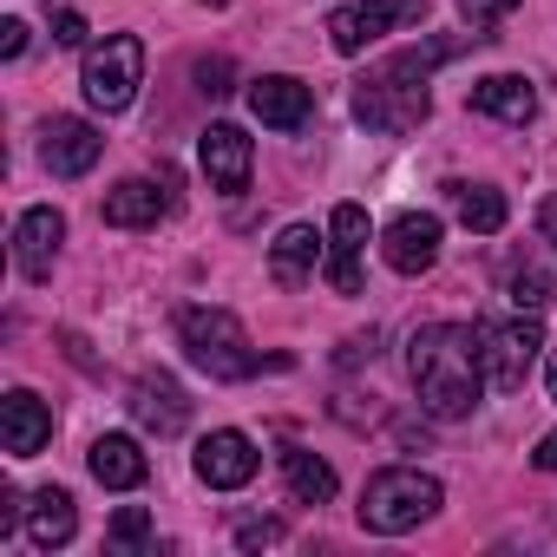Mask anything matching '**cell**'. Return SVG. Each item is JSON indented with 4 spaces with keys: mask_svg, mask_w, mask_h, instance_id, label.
Listing matches in <instances>:
<instances>
[{
    "mask_svg": "<svg viewBox=\"0 0 557 557\" xmlns=\"http://www.w3.org/2000/svg\"><path fill=\"white\" fill-rule=\"evenodd\" d=\"M190 466H197V479H203L210 492H243L262 459H256V440H249V433L216 426L210 440H197V459H190Z\"/></svg>",
    "mask_w": 557,
    "mask_h": 557,
    "instance_id": "ba28073f",
    "label": "cell"
},
{
    "mask_svg": "<svg viewBox=\"0 0 557 557\" xmlns=\"http://www.w3.org/2000/svg\"><path fill=\"white\" fill-rule=\"evenodd\" d=\"M73 531H79L73 492H60V485L34 492V505H27V537H34L40 550H60V544H73Z\"/></svg>",
    "mask_w": 557,
    "mask_h": 557,
    "instance_id": "44dd1931",
    "label": "cell"
},
{
    "mask_svg": "<svg viewBox=\"0 0 557 557\" xmlns=\"http://www.w3.org/2000/svg\"><path fill=\"white\" fill-rule=\"evenodd\" d=\"M132 420L145 426V433H158V440H171V433H184V420H190V400H184V387L177 381H164V374H145L138 387H132Z\"/></svg>",
    "mask_w": 557,
    "mask_h": 557,
    "instance_id": "2e32d148",
    "label": "cell"
},
{
    "mask_svg": "<svg viewBox=\"0 0 557 557\" xmlns=\"http://www.w3.org/2000/svg\"><path fill=\"white\" fill-rule=\"evenodd\" d=\"M60 243H66V216H60L53 203L21 210V223H14V269L27 275V283H47V275H53V256H60Z\"/></svg>",
    "mask_w": 557,
    "mask_h": 557,
    "instance_id": "30bf717a",
    "label": "cell"
},
{
    "mask_svg": "<svg viewBox=\"0 0 557 557\" xmlns=\"http://www.w3.org/2000/svg\"><path fill=\"white\" fill-rule=\"evenodd\" d=\"M145 531H151V518H145L138 505H125V511L112 518V544H145Z\"/></svg>",
    "mask_w": 557,
    "mask_h": 557,
    "instance_id": "d4e9b609",
    "label": "cell"
},
{
    "mask_svg": "<svg viewBox=\"0 0 557 557\" xmlns=\"http://www.w3.org/2000/svg\"><path fill=\"white\" fill-rule=\"evenodd\" d=\"M53 440V407L27 387H14L8 400H0V446H8L14 459H34L40 446Z\"/></svg>",
    "mask_w": 557,
    "mask_h": 557,
    "instance_id": "4fadbf2b",
    "label": "cell"
},
{
    "mask_svg": "<svg viewBox=\"0 0 557 557\" xmlns=\"http://www.w3.org/2000/svg\"><path fill=\"white\" fill-rule=\"evenodd\" d=\"M453 53H459L453 40H433V47H407V53H394L387 66H374V73L355 86L361 125H374V132H413V125H426V112H433L426 73H433L440 60H453Z\"/></svg>",
    "mask_w": 557,
    "mask_h": 557,
    "instance_id": "7a4b0ae2",
    "label": "cell"
},
{
    "mask_svg": "<svg viewBox=\"0 0 557 557\" xmlns=\"http://www.w3.org/2000/svg\"><path fill=\"white\" fill-rule=\"evenodd\" d=\"M14 531H21V498L0 492V537H14Z\"/></svg>",
    "mask_w": 557,
    "mask_h": 557,
    "instance_id": "4dcf8cb0",
    "label": "cell"
},
{
    "mask_svg": "<svg viewBox=\"0 0 557 557\" xmlns=\"http://www.w3.org/2000/svg\"><path fill=\"white\" fill-rule=\"evenodd\" d=\"M138 79H145V47H138V34H106V47H92L86 53V106L92 112H125L132 99H138Z\"/></svg>",
    "mask_w": 557,
    "mask_h": 557,
    "instance_id": "5b68a950",
    "label": "cell"
},
{
    "mask_svg": "<svg viewBox=\"0 0 557 557\" xmlns=\"http://www.w3.org/2000/svg\"><path fill=\"white\" fill-rule=\"evenodd\" d=\"M236 544H243V550H256V544H283V524H275V518H262V524H243V531H236Z\"/></svg>",
    "mask_w": 557,
    "mask_h": 557,
    "instance_id": "83f0119b",
    "label": "cell"
},
{
    "mask_svg": "<svg viewBox=\"0 0 557 557\" xmlns=\"http://www.w3.org/2000/svg\"><path fill=\"white\" fill-rule=\"evenodd\" d=\"M544 381H550V400H557V348H550V368H544Z\"/></svg>",
    "mask_w": 557,
    "mask_h": 557,
    "instance_id": "836d02e7",
    "label": "cell"
},
{
    "mask_svg": "<svg viewBox=\"0 0 557 557\" xmlns=\"http://www.w3.org/2000/svg\"><path fill=\"white\" fill-rule=\"evenodd\" d=\"M361 249H368V210L335 203L329 216V289L335 296H361Z\"/></svg>",
    "mask_w": 557,
    "mask_h": 557,
    "instance_id": "8fae6325",
    "label": "cell"
},
{
    "mask_svg": "<svg viewBox=\"0 0 557 557\" xmlns=\"http://www.w3.org/2000/svg\"><path fill=\"white\" fill-rule=\"evenodd\" d=\"M537 230H544V243H557V190L544 197V210H537Z\"/></svg>",
    "mask_w": 557,
    "mask_h": 557,
    "instance_id": "d6a6232c",
    "label": "cell"
},
{
    "mask_svg": "<svg viewBox=\"0 0 557 557\" xmlns=\"http://www.w3.org/2000/svg\"><path fill=\"white\" fill-rule=\"evenodd\" d=\"M440 479L433 472H420V466H387V472H374L368 479V492H361V524L374 531V537H400V531H413V524H426L433 511H440Z\"/></svg>",
    "mask_w": 557,
    "mask_h": 557,
    "instance_id": "3957f363",
    "label": "cell"
},
{
    "mask_svg": "<svg viewBox=\"0 0 557 557\" xmlns=\"http://www.w3.org/2000/svg\"><path fill=\"white\" fill-rule=\"evenodd\" d=\"M440 216L433 210H400L394 223H387V236H381V256H387V269L394 275H426L433 262H440Z\"/></svg>",
    "mask_w": 557,
    "mask_h": 557,
    "instance_id": "9c48e42d",
    "label": "cell"
},
{
    "mask_svg": "<svg viewBox=\"0 0 557 557\" xmlns=\"http://www.w3.org/2000/svg\"><path fill=\"white\" fill-rule=\"evenodd\" d=\"M197 158H203V171H210V184H216L223 197L249 190V164H256V145H249L236 125H210V132L197 138Z\"/></svg>",
    "mask_w": 557,
    "mask_h": 557,
    "instance_id": "5bb4252c",
    "label": "cell"
},
{
    "mask_svg": "<svg viewBox=\"0 0 557 557\" xmlns=\"http://www.w3.org/2000/svg\"><path fill=\"white\" fill-rule=\"evenodd\" d=\"M472 112H485L498 125H531L537 119V92H531L524 73H485V79H472Z\"/></svg>",
    "mask_w": 557,
    "mask_h": 557,
    "instance_id": "e0dca14e",
    "label": "cell"
},
{
    "mask_svg": "<svg viewBox=\"0 0 557 557\" xmlns=\"http://www.w3.org/2000/svg\"><path fill=\"white\" fill-rule=\"evenodd\" d=\"M531 466H537V472H557V433H544V440H537V453H531Z\"/></svg>",
    "mask_w": 557,
    "mask_h": 557,
    "instance_id": "1f68e13d",
    "label": "cell"
},
{
    "mask_svg": "<svg viewBox=\"0 0 557 557\" xmlns=\"http://www.w3.org/2000/svg\"><path fill=\"white\" fill-rule=\"evenodd\" d=\"M283 479H289V492H296L302 505H329V498H335V466L315 459V453H302V446L283 453Z\"/></svg>",
    "mask_w": 557,
    "mask_h": 557,
    "instance_id": "603a6c76",
    "label": "cell"
},
{
    "mask_svg": "<svg viewBox=\"0 0 557 557\" xmlns=\"http://www.w3.org/2000/svg\"><path fill=\"white\" fill-rule=\"evenodd\" d=\"M53 40H60V47H86V14H73V8H66V14L53 21Z\"/></svg>",
    "mask_w": 557,
    "mask_h": 557,
    "instance_id": "f1b7e54d",
    "label": "cell"
},
{
    "mask_svg": "<svg viewBox=\"0 0 557 557\" xmlns=\"http://www.w3.org/2000/svg\"><path fill=\"white\" fill-rule=\"evenodd\" d=\"M544 289H550L544 275H518V283H511V302H518V309H537V302H550Z\"/></svg>",
    "mask_w": 557,
    "mask_h": 557,
    "instance_id": "4316f807",
    "label": "cell"
},
{
    "mask_svg": "<svg viewBox=\"0 0 557 557\" xmlns=\"http://www.w3.org/2000/svg\"><path fill=\"white\" fill-rule=\"evenodd\" d=\"M446 197H453V210H459V223L466 230H479V236H498L505 230V190H492V184H446Z\"/></svg>",
    "mask_w": 557,
    "mask_h": 557,
    "instance_id": "7402d4cb",
    "label": "cell"
},
{
    "mask_svg": "<svg viewBox=\"0 0 557 557\" xmlns=\"http://www.w3.org/2000/svg\"><path fill=\"white\" fill-rule=\"evenodd\" d=\"M537 348H544V322H537V309H518L511 322H498V329H479L485 381H492L498 394H518V387H524V374H531Z\"/></svg>",
    "mask_w": 557,
    "mask_h": 557,
    "instance_id": "8992f818",
    "label": "cell"
},
{
    "mask_svg": "<svg viewBox=\"0 0 557 557\" xmlns=\"http://www.w3.org/2000/svg\"><path fill=\"white\" fill-rule=\"evenodd\" d=\"M0 53H8V60L27 53V21H0Z\"/></svg>",
    "mask_w": 557,
    "mask_h": 557,
    "instance_id": "f546056e",
    "label": "cell"
},
{
    "mask_svg": "<svg viewBox=\"0 0 557 557\" xmlns=\"http://www.w3.org/2000/svg\"><path fill=\"white\" fill-rule=\"evenodd\" d=\"M315 256H322V236L309 223H289L283 236L269 243V283L275 289H302L309 275H315Z\"/></svg>",
    "mask_w": 557,
    "mask_h": 557,
    "instance_id": "ffe728a7",
    "label": "cell"
},
{
    "mask_svg": "<svg viewBox=\"0 0 557 557\" xmlns=\"http://www.w3.org/2000/svg\"><path fill=\"white\" fill-rule=\"evenodd\" d=\"M197 86H203L210 99H223V92H230V60H197Z\"/></svg>",
    "mask_w": 557,
    "mask_h": 557,
    "instance_id": "484cf974",
    "label": "cell"
},
{
    "mask_svg": "<svg viewBox=\"0 0 557 557\" xmlns=\"http://www.w3.org/2000/svg\"><path fill=\"white\" fill-rule=\"evenodd\" d=\"M420 21H426V0H355V8L329 14V40H335V53H368L374 40L420 27Z\"/></svg>",
    "mask_w": 557,
    "mask_h": 557,
    "instance_id": "52a82bcc",
    "label": "cell"
},
{
    "mask_svg": "<svg viewBox=\"0 0 557 557\" xmlns=\"http://www.w3.org/2000/svg\"><path fill=\"white\" fill-rule=\"evenodd\" d=\"M203 8H230V0H203Z\"/></svg>",
    "mask_w": 557,
    "mask_h": 557,
    "instance_id": "e575fe53",
    "label": "cell"
},
{
    "mask_svg": "<svg viewBox=\"0 0 557 557\" xmlns=\"http://www.w3.org/2000/svg\"><path fill=\"white\" fill-rule=\"evenodd\" d=\"M249 112H256L262 125H275V132H296V125H309L315 92H309L302 79H289V73H262V79L249 86Z\"/></svg>",
    "mask_w": 557,
    "mask_h": 557,
    "instance_id": "9a60e30c",
    "label": "cell"
},
{
    "mask_svg": "<svg viewBox=\"0 0 557 557\" xmlns=\"http://www.w3.org/2000/svg\"><path fill=\"white\" fill-rule=\"evenodd\" d=\"M407 374H413V394L433 420H459L485 400V355H479V335L459 329V322H433L407 342Z\"/></svg>",
    "mask_w": 557,
    "mask_h": 557,
    "instance_id": "6da1fadb",
    "label": "cell"
},
{
    "mask_svg": "<svg viewBox=\"0 0 557 557\" xmlns=\"http://www.w3.org/2000/svg\"><path fill=\"white\" fill-rule=\"evenodd\" d=\"M177 342L190 355V368H203L210 381H249L262 361L249 348V329L230 309H184L177 315Z\"/></svg>",
    "mask_w": 557,
    "mask_h": 557,
    "instance_id": "277c9868",
    "label": "cell"
},
{
    "mask_svg": "<svg viewBox=\"0 0 557 557\" xmlns=\"http://www.w3.org/2000/svg\"><path fill=\"white\" fill-rule=\"evenodd\" d=\"M459 14H466L472 27H498L505 14H518V0H459Z\"/></svg>",
    "mask_w": 557,
    "mask_h": 557,
    "instance_id": "cb8c5ba5",
    "label": "cell"
},
{
    "mask_svg": "<svg viewBox=\"0 0 557 557\" xmlns=\"http://www.w3.org/2000/svg\"><path fill=\"white\" fill-rule=\"evenodd\" d=\"M86 466H92V479H99L106 492H132V485H145V472H151V459L138 453L132 433H106V440H92Z\"/></svg>",
    "mask_w": 557,
    "mask_h": 557,
    "instance_id": "d6986e66",
    "label": "cell"
},
{
    "mask_svg": "<svg viewBox=\"0 0 557 557\" xmlns=\"http://www.w3.org/2000/svg\"><path fill=\"white\" fill-rule=\"evenodd\" d=\"M164 210H171V197H164L151 177H125V184H112L106 203H99V216H106L112 230H151Z\"/></svg>",
    "mask_w": 557,
    "mask_h": 557,
    "instance_id": "ac0fdd59",
    "label": "cell"
},
{
    "mask_svg": "<svg viewBox=\"0 0 557 557\" xmlns=\"http://www.w3.org/2000/svg\"><path fill=\"white\" fill-rule=\"evenodd\" d=\"M99 158H106V138H99V125H86V119H53V125L40 132V164H47L53 177H86Z\"/></svg>",
    "mask_w": 557,
    "mask_h": 557,
    "instance_id": "7c38bea8",
    "label": "cell"
}]
</instances>
